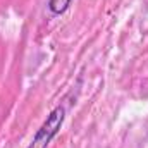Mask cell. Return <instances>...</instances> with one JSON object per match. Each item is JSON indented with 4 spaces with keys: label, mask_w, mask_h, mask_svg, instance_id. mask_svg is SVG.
I'll return each mask as SVG.
<instances>
[{
    "label": "cell",
    "mask_w": 148,
    "mask_h": 148,
    "mask_svg": "<svg viewBox=\"0 0 148 148\" xmlns=\"http://www.w3.org/2000/svg\"><path fill=\"white\" fill-rule=\"evenodd\" d=\"M64 117H66V109L64 107H55L53 110L48 114L47 121L41 124V127L38 129V133L35 134L33 141L29 143L28 148H48L50 141L53 140V136L62 127Z\"/></svg>",
    "instance_id": "obj_1"
},
{
    "label": "cell",
    "mask_w": 148,
    "mask_h": 148,
    "mask_svg": "<svg viewBox=\"0 0 148 148\" xmlns=\"http://www.w3.org/2000/svg\"><path fill=\"white\" fill-rule=\"evenodd\" d=\"M71 2L73 0H50L48 2V7H50V10L53 14H62V12L67 10V7L71 5Z\"/></svg>",
    "instance_id": "obj_2"
}]
</instances>
